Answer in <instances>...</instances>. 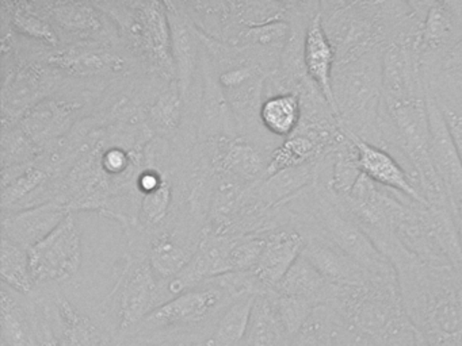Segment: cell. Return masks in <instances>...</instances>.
<instances>
[{
  "label": "cell",
  "instance_id": "6da1fadb",
  "mask_svg": "<svg viewBox=\"0 0 462 346\" xmlns=\"http://www.w3.org/2000/svg\"><path fill=\"white\" fill-rule=\"evenodd\" d=\"M321 23L335 49L337 62L346 64L385 48L416 19L411 2H320Z\"/></svg>",
  "mask_w": 462,
  "mask_h": 346
},
{
  "label": "cell",
  "instance_id": "5bb4252c",
  "mask_svg": "<svg viewBox=\"0 0 462 346\" xmlns=\"http://www.w3.org/2000/svg\"><path fill=\"white\" fill-rule=\"evenodd\" d=\"M263 234L266 243L253 272L267 291H274L304 251L305 240L301 232L291 226Z\"/></svg>",
  "mask_w": 462,
  "mask_h": 346
},
{
  "label": "cell",
  "instance_id": "e0dca14e",
  "mask_svg": "<svg viewBox=\"0 0 462 346\" xmlns=\"http://www.w3.org/2000/svg\"><path fill=\"white\" fill-rule=\"evenodd\" d=\"M199 241L185 238L178 230H159L152 234L148 241L147 256L159 281H167L177 276L193 259Z\"/></svg>",
  "mask_w": 462,
  "mask_h": 346
},
{
  "label": "cell",
  "instance_id": "1f68e13d",
  "mask_svg": "<svg viewBox=\"0 0 462 346\" xmlns=\"http://www.w3.org/2000/svg\"><path fill=\"white\" fill-rule=\"evenodd\" d=\"M47 178L48 173L45 170L36 165H32L23 175L15 178L9 186L5 187L4 195H2L4 210H7L9 205H17L20 200H23V197L28 196L37 187L44 184Z\"/></svg>",
  "mask_w": 462,
  "mask_h": 346
},
{
  "label": "cell",
  "instance_id": "ba28073f",
  "mask_svg": "<svg viewBox=\"0 0 462 346\" xmlns=\"http://www.w3.org/2000/svg\"><path fill=\"white\" fill-rule=\"evenodd\" d=\"M427 110L431 132V159L450 205L454 221H462V162L448 132L439 105L427 86Z\"/></svg>",
  "mask_w": 462,
  "mask_h": 346
},
{
  "label": "cell",
  "instance_id": "ffe728a7",
  "mask_svg": "<svg viewBox=\"0 0 462 346\" xmlns=\"http://www.w3.org/2000/svg\"><path fill=\"white\" fill-rule=\"evenodd\" d=\"M2 7L4 13L9 15L15 32L23 37L37 41L47 48L61 45L60 37L42 8V2H4Z\"/></svg>",
  "mask_w": 462,
  "mask_h": 346
},
{
  "label": "cell",
  "instance_id": "603a6c76",
  "mask_svg": "<svg viewBox=\"0 0 462 346\" xmlns=\"http://www.w3.org/2000/svg\"><path fill=\"white\" fill-rule=\"evenodd\" d=\"M258 295L245 294L232 300L221 313L208 346H240L245 342L250 326L254 303Z\"/></svg>",
  "mask_w": 462,
  "mask_h": 346
},
{
  "label": "cell",
  "instance_id": "d6986e66",
  "mask_svg": "<svg viewBox=\"0 0 462 346\" xmlns=\"http://www.w3.org/2000/svg\"><path fill=\"white\" fill-rule=\"evenodd\" d=\"M334 291V284L329 283L302 254L274 289L277 294L310 300L316 305H329Z\"/></svg>",
  "mask_w": 462,
  "mask_h": 346
},
{
  "label": "cell",
  "instance_id": "52a82bcc",
  "mask_svg": "<svg viewBox=\"0 0 462 346\" xmlns=\"http://www.w3.org/2000/svg\"><path fill=\"white\" fill-rule=\"evenodd\" d=\"M61 43H106L120 41L117 27L96 2H42Z\"/></svg>",
  "mask_w": 462,
  "mask_h": 346
},
{
  "label": "cell",
  "instance_id": "83f0119b",
  "mask_svg": "<svg viewBox=\"0 0 462 346\" xmlns=\"http://www.w3.org/2000/svg\"><path fill=\"white\" fill-rule=\"evenodd\" d=\"M174 197H172V184L164 178L161 186L156 187L147 194L140 195V227L137 232L147 235L151 230L158 232V227L169 216Z\"/></svg>",
  "mask_w": 462,
  "mask_h": 346
},
{
  "label": "cell",
  "instance_id": "4316f807",
  "mask_svg": "<svg viewBox=\"0 0 462 346\" xmlns=\"http://www.w3.org/2000/svg\"><path fill=\"white\" fill-rule=\"evenodd\" d=\"M289 35H291V24L286 21H277L239 30L228 43L282 54L288 43Z\"/></svg>",
  "mask_w": 462,
  "mask_h": 346
},
{
  "label": "cell",
  "instance_id": "7a4b0ae2",
  "mask_svg": "<svg viewBox=\"0 0 462 346\" xmlns=\"http://www.w3.org/2000/svg\"><path fill=\"white\" fill-rule=\"evenodd\" d=\"M332 92L342 132L383 149V49L335 65Z\"/></svg>",
  "mask_w": 462,
  "mask_h": 346
},
{
  "label": "cell",
  "instance_id": "9c48e42d",
  "mask_svg": "<svg viewBox=\"0 0 462 346\" xmlns=\"http://www.w3.org/2000/svg\"><path fill=\"white\" fill-rule=\"evenodd\" d=\"M45 64L80 77L116 75L129 70V57L106 43H71L44 50Z\"/></svg>",
  "mask_w": 462,
  "mask_h": 346
},
{
  "label": "cell",
  "instance_id": "d6a6232c",
  "mask_svg": "<svg viewBox=\"0 0 462 346\" xmlns=\"http://www.w3.org/2000/svg\"><path fill=\"white\" fill-rule=\"evenodd\" d=\"M437 102L439 105L440 111H442L451 140H453L457 153H458L459 159L462 162V113L454 108L453 105H446V103L439 102L438 99Z\"/></svg>",
  "mask_w": 462,
  "mask_h": 346
},
{
  "label": "cell",
  "instance_id": "44dd1931",
  "mask_svg": "<svg viewBox=\"0 0 462 346\" xmlns=\"http://www.w3.org/2000/svg\"><path fill=\"white\" fill-rule=\"evenodd\" d=\"M21 294L2 284V335L5 346H42Z\"/></svg>",
  "mask_w": 462,
  "mask_h": 346
},
{
  "label": "cell",
  "instance_id": "3957f363",
  "mask_svg": "<svg viewBox=\"0 0 462 346\" xmlns=\"http://www.w3.org/2000/svg\"><path fill=\"white\" fill-rule=\"evenodd\" d=\"M110 16L129 53L167 83L177 81L164 2H96Z\"/></svg>",
  "mask_w": 462,
  "mask_h": 346
},
{
  "label": "cell",
  "instance_id": "8992f818",
  "mask_svg": "<svg viewBox=\"0 0 462 346\" xmlns=\"http://www.w3.org/2000/svg\"><path fill=\"white\" fill-rule=\"evenodd\" d=\"M232 300H235L234 297L223 287L208 280L158 305L140 324L148 332L194 326L207 321L218 311L223 313Z\"/></svg>",
  "mask_w": 462,
  "mask_h": 346
},
{
  "label": "cell",
  "instance_id": "484cf974",
  "mask_svg": "<svg viewBox=\"0 0 462 346\" xmlns=\"http://www.w3.org/2000/svg\"><path fill=\"white\" fill-rule=\"evenodd\" d=\"M342 322V315L332 305H318L304 329L289 340L288 346H331V335Z\"/></svg>",
  "mask_w": 462,
  "mask_h": 346
},
{
  "label": "cell",
  "instance_id": "30bf717a",
  "mask_svg": "<svg viewBox=\"0 0 462 346\" xmlns=\"http://www.w3.org/2000/svg\"><path fill=\"white\" fill-rule=\"evenodd\" d=\"M350 138L356 145L359 169L367 178L383 188L402 195L411 202L423 205H430L407 168L394 154L358 138Z\"/></svg>",
  "mask_w": 462,
  "mask_h": 346
},
{
  "label": "cell",
  "instance_id": "ac0fdd59",
  "mask_svg": "<svg viewBox=\"0 0 462 346\" xmlns=\"http://www.w3.org/2000/svg\"><path fill=\"white\" fill-rule=\"evenodd\" d=\"M318 162L300 165L280 170L251 187L254 197L262 207L275 208L291 200L294 195L313 183L318 170Z\"/></svg>",
  "mask_w": 462,
  "mask_h": 346
},
{
  "label": "cell",
  "instance_id": "d4e9b609",
  "mask_svg": "<svg viewBox=\"0 0 462 346\" xmlns=\"http://www.w3.org/2000/svg\"><path fill=\"white\" fill-rule=\"evenodd\" d=\"M0 275L2 284L13 291L29 296L36 288L33 275H32L31 257L29 249L20 243L2 235L0 245Z\"/></svg>",
  "mask_w": 462,
  "mask_h": 346
},
{
  "label": "cell",
  "instance_id": "8d00e7d4",
  "mask_svg": "<svg viewBox=\"0 0 462 346\" xmlns=\"http://www.w3.org/2000/svg\"><path fill=\"white\" fill-rule=\"evenodd\" d=\"M190 346H208L207 342H194Z\"/></svg>",
  "mask_w": 462,
  "mask_h": 346
},
{
  "label": "cell",
  "instance_id": "9a60e30c",
  "mask_svg": "<svg viewBox=\"0 0 462 346\" xmlns=\"http://www.w3.org/2000/svg\"><path fill=\"white\" fill-rule=\"evenodd\" d=\"M302 256L334 286L362 287L369 286L375 281H383L370 275L358 262L320 237L305 240Z\"/></svg>",
  "mask_w": 462,
  "mask_h": 346
},
{
  "label": "cell",
  "instance_id": "f1b7e54d",
  "mask_svg": "<svg viewBox=\"0 0 462 346\" xmlns=\"http://www.w3.org/2000/svg\"><path fill=\"white\" fill-rule=\"evenodd\" d=\"M275 314L285 330L289 340L296 337L305 324L312 316L313 311L318 305L310 300L300 299V297L285 296V295L270 292Z\"/></svg>",
  "mask_w": 462,
  "mask_h": 346
},
{
  "label": "cell",
  "instance_id": "cb8c5ba5",
  "mask_svg": "<svg viewBox=\"0 0 462 346\" xmlns=\"http://www.w3.org/2000/svg\"><path fill=\"white\" fill-rule=\"evenodd\" d=\"M270 292L256 296L243 346H288L289 338L275 314Z\"/></svg>",
  "mask_w": 462,
  "mask_h": 346
},
{
  "label": "cell",
  "instance_id": "4fadbf2b",
  "mask_svg": "<svg viewBox=\"0 0 462 346\" xmlns=\"http://www.w3.org/2000/svg\"><path fill=\"white\" fill-rule=\"evenodd\" d=\"M69 208L66 202L53 199L23 210L4 211L2 235L31 249L63 222Z\"/></svg>",
  "mask_w": 462,
  "mask_h": 346
},
{
  "label": "cell",
  "instance_id": "4dcf8cb0",
  "mask_svg": "<svg viewBox=\"0 0 462 346\" xmlns=\"http://www.w3.org/2000/svg\"><path fill=\"white\" fill-rule=\"evenodd\" d=\"M264 234L242 235L229 251L231 272H253L264 249Z\"/></svg>",
  "mask_w": 462,
  "mask_h": 346
},
{
  "label": "cell",
  "instance_id": "d590c367",
  "mask_svg": "<svg viewBox=\"0 0 462 346\" xmlns=\"http://www.w3.org/2000/svg\"><path fill=\"white\" fill-rule=\"evenodd\" d=\"M457 227H458L459 235H461V242H462V222H456Z\"/></svg>",
  "mask_w": 462,
  "mask_h": 346
},
{
  "label": "cell",
  "instance_id": "f546056e",
  "mask_svg": "<svg viewBox=\"0 0 462 346\" xmlns=\"http://www.w3.org/2000/svg\"><path fill=\"white\" fill-rule=\"evenodd\" d=\"M183 99L177 81L170 83L169 86L156 97L150 107L151 121L159 130L171 132L178 126L182 113Z\"/></svg>",
  "mask_w": 462,
  "mask_h": 346
},
{
  "label": "cell",
  "instance_id": "e575fe53",
  "mask_svg": "<svg viewBox=\"0 0 462 346\" xmlns=\"http://www.w3.org/2000/svg\"><path fill=\"white\" fill-rule=\"evenodd\" d=\"M426 86L439 102L453 105L462 113V84L426 83Z\"/></svg>",
  "mask_w": 462,
  "mask_h": 346
},
{
  "label": "cell",
  "instance_id": "8fae6325",
  "mask_svg": "<svg viewBox=\"0 0 462 346\" xmlns=\"http://www.w3.org/2000/svg\"><path fill=\"white\" fill-rule=\"evenodd\" d=\"M272 151L237 135H218L213 164L236 183L256 186L266 178Z\"/></svg>",
  "mask_w": 462,
  "mask_h": 346
},
{
  "label": "cell",
  "instance_id": "277c9868",
  "mask_svg": "<svg viewBox=\"0 0 462 346\" xmlns=\"http://www.w3.org/2000/svg\"><path fill=\"white\" fill-rule=\"evenodd\" d=\"M131 253L126 256L125 265L113 294L117 295L120 329L128 330L139 326L148 314L159 305L161 281L151 267L147 246L129 243Z\"/></svg>",
  "mask_w": 462,
  "mask_h": 346
},
{
  "label": "cell",
  "instance_id": "5b68a950",
  "mask_svg": "<svg viewBox=\"0 0 462 346\" xmlns=\"http://www.w3.org/2000/svg\"><path fill=\"white\" fill-rule=\"evenodd\" d=\"M29 257L36 286L61 283L77 275L82 265V235L71 213L29 249Z\"/></svg>",
  "mask_w": 462,
  "mask_h": 346
},
{
  "label": "cell",
  "instance_id": "7402d4cb",
  "mask_svg": "<svg viewBox=\"0 0 462 346\" xmlns=\"http://www.w3.org/2000/svg\"><path fill=\"white\" fill-rule=\"evenodd\" d=\"M262 126L275 138L291 137L301 122V100L296 92L264 97L259 113Z\"/></svg>",
  "mask_w": 462,
  "mask_h": 346
},
{
  "label": "cell",
  "instance_id": "2e32d148",
  "mask_svg": "<svg viewBox=\"0 0 462 346\" xmlns=\"http://www.w3.org/2000/svg\"><path fill=\"white\" fill-rule=\"evenodd\" d=\"M304 62L308 77L320 88L335 113L332 73L337 56L331 41L324 32L320 10L310 22L305 35Z\"/></svg>",
  "mask_w": 462,
  "mask_h": 346
},
{
  "label": "cell",
  "instance_id": "7c38bea8",
  "mask_svg": "<svg viewBox=\"0 0 462 346\" xmlns=\"http://www.w3.org/2000/svg\"><path fill=\"white\" fill-rule=\"evenodd\" d=\"M164 5L171 27L172 59L177 70V83L186 105L190 102L191 86L199 65H201V40L196 26L178 2H164Z\"/></svg>",
  "mask_w": 462,
  "mask_h": 346
},
{
  "label": "cell",
  "instance_id": "836d02e7",
  "mask_svg": "<svg viewBox=\"0 0 462 346\" xmlns=\"http://www.w3.org/2000/svg\"><path fill=\"white\" fill-rule=\"evenodd\" d=\"M101 164L109 175H120L131 165V156L120 146H112L102 154Z\"/></svg>",
  "mask_w": 462,
  "mask_h": 346
}]
</instances>
